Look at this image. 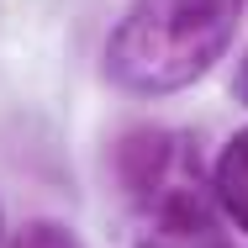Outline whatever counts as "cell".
I'll return each mask as SVG.
<instances>
[{"label":"cell","mask_w":248,"mask_h":248,"mask_svg":"<svg viewBox=\"0 0 248 248\" xmlns=\"http://www.w3.org/2000/svg\"><path fill=\"white\" fill-rule=\"evenodd\" d=\"M243 0H127L106 37V74L127 95H174L227 53Z\"/></svg>","instance_id":"6da1fadb"},{"label":"cell","mask_w":248,"mask_h":248,"mask_svg":"<svg viewBox=\"0 0 248 248\" xmlns=\"http://www.w3.org/2000/svg\"><path fill=\"white\" fill-rule=\"evenodd\" d=\"M116 180L132 196V211L153 206V201L211 190V174L201 164L196 138L174 132V127H138V132H127L116 143Z\"/></svg>","instance_id":"7a4b0ae2"},{"label":"cell","mask_w":248,"mask_h":248,"mask_svg":"<svg viewBox=\"0 0 248 248\" xmlns=\"http://www.w3.org/2000/svg\"><path fill=\"white\" fill-rule=\"evenodd\" d=\"M132 248H232L211 190L153 201L132 211Z\"/></svg>","instance_id":"3957f363"},{"label":"cell","mask_w":248,"mask_h":248,"mask_svg":"<svg viewBox=\"0 0 248 248\" xmlns=\"http://www.w3.org/2000/svg\"><path fill=\"white\" fill-rule=\"evenodd\" d=\"M211 196H217V211L238 232H248V127L222 143L217 164H211Z\"/></svg>","instance_id":"277c9868"},{"label":"cell","mask_w":248,"mask_h":248,"mask_svg":"<svg viewBox=\"0 0 248 248\" xmlns=\"http://www.w3.org/2000/svg\"><path fill=\"white\" fill-rule=\"evenodd\" d=\"M5 248H85V243H79V238H74L63 222H48V217H37V222L16 227Z\"/></svg>","instance_id":"5b68a950"},{"label":"cell","mask_w":248,"mask_h":248,"mask_svg":"<svg viewBox=\"0 0 248 248\" xmlns=\"http://www.w3.org/2000/svg\"><path fill=\"white\" fill-rule=\"evenodd\" d=\"M232 95L248 106V48H243V58H238V74H232Z\"/></svg>","instance_id":"8992f818"},{"label":"cell","mask_w":248,"mask_h":248,"mask_svg":"<svg viewBox=\"0 0 248 248\" xmlns=\"http://www.w3.org/2000/svg\"><path fill=\"white\" fill-rule=\"evenodd\" d=\"M0 232H5V222H0Z\"/></svg>","instance_id":"52a82bcc"}]
</instances>
